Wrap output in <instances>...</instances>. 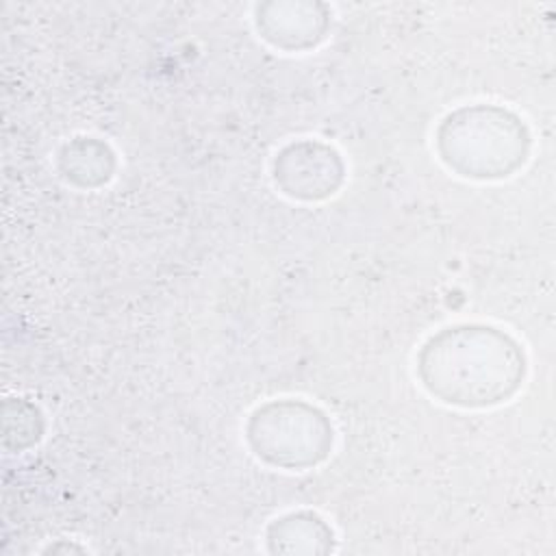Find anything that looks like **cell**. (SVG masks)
Returning <instances> with one entry per match:
<instances>
[{
    "instance_id": "6da1fadb",
    "label": "cell",
    "mask_w": 556,
    "mask_h": 556,
    "mask_svg": "<svg viewBox=\"0 0 556 556\" xmlns=\"http://www.w3.org/2000/svg\"><path fill=\"white\" fill-rule=\"evenodd\" d=\"M519 348L489 326H454L434 334L419 354L424 384L443 402L489 406L519 382Z\"/></svg>"
},
{
    "instance_id": "7a4b0ae2",
    "label": "cell",
    "mask_w": 556,
    "mask_h": 556,
    "mask_svg": "<svg viewBox=\"0 0 556 556\" xmlns=\"http://www.w3.org/2000/svg\"><path fill=\"white\" fill-rule=\"evenodd\" d=\"M523 126L506 111L493 106L463 109L450 115L439 132L443 161L463 176H508L526 156Z\"/></svg>"
},
{
    "instance_id": "3957f363",
    "label": "cell",
    "mask_w": 556,
    "mask_h": 556,
    "mask_svg": "<svg viewBox=\"0 0 556 556\" xmlns=\"http://www.w3.org/2000/svg\"><path fill=\"white\" fill-rule=\"evenodd\" d=\"M252 426L282 432L280 439H269L254 445L256 454L285 467H304L324 456L330 441L332 428L313 406L302 402H282L258 408L252 415Z\"/></svg>"
}]
</instances>
